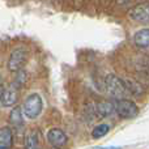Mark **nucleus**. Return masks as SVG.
<instances>
[{
  "mask_svg": "<svg viewBox=\"0 0 149 149\" xmlns=\"http://www.w3.org/2000/svg\"><path fill=\"white\" fill-rule=\"evenodd\" d=\"M134 43L139 49L149 47V28H143L134 34Z\"/></svg>",
  "mask_w": 149,
  "mask_h": 149,
  "instance_id": "obj_9",
  "label": "nucleus"
},
{
  "mask_svg": "<svg viewBox=\"0 0 149 149\" xmlns=\"http://www.w3.org/2000/svg\"><path fill=\"white\" fill-rule=\"evenodd\" d=\"M18 92H20V86L16 82H10L9 86L4 88V93H3V98H1V106L10 107V106L15 105L18 100Z\"/></svg>",
  "mask_w": 149,
  "mask_h": 149,
  "instance_id": "obj_6",
  "label": "nucleus"
},
{
  "mask_svg": "<svg viewBox=\"0 0 149 149\" xmlns=\"http://www.w3.org/2000/svg\"><path fill=\"white\" fill-rule=\"evenodd\" d=\"M47 140L55 148H63L68 143V137L65 132L60 128H51L47 132Z\"/></svg>",
  "mask_w": 149,
  "mask_h": 149,
  "instance_id": "obj_7",
  "label": "nucleus"
},
{
  "mask_svg": "<svg viewBox=\"0 0 149 149\" xmlns=\"http://www.w3.org/2000/svg\"><path fill=\"white\" fill-rule=\"evenodd\" d=\"M9 123L15 127H20L24 124V114H22V109L20 106L12 109V111L9 114Z\"/></svg>",
  "mask_w": 149,
  "mask_h": 149,
  "instance_id": "obj_11",
  "label": "nucleus"
},
{
  "mask_svg": "<svg viewBox=\"0 0 149 149\" xmlns=\"http://www.w3.org/2000/svg\"><path fill=\"white\" fill-rule=\"evenodd\" d=\"M25 149H39V134L37 130H30L24 140Z\"/></svg>",
  "mask_w": 149,
  "mask_h": 149,
  "instance_id": "obj_10",
  "label": "nucleus"
},
{
  "mask_svg": "<svg viewBox=\"0 0 149 149\" xmlns=\"http://www.w3.org/2000/svg\"><path fill=\"white\" fill-rule=\"evenodd\" d=\"M110 131V126L106 123H101V124H97V126L93 128L92 131V137L93 139H101V137L106 136Z\"/></svg>",
  "mask_w": 149,
  "mask_h": 149,
  "instance_id": "obj_14",
  "label": "nucleus"
},
{
  "mask_svg": "<svg viewBox=\"0 0 149 149\" xmlns=\"http://www.w3.org/2000/svg\"><path fill=\"white\" fill-rule=\"evenodd\" d=\"M127 88V92L130 94H134V95H141L144 93V88H143L141 84L136 81V80H126L124 81Z\"/></svg>",
  "mask_w": 149,
  "mask_h": 149,
  "instance_id": "obj_13",
  "label": "nucleus"
},
{
  "mask_svg": "<svg viewBox=\"0 0 149 149\" xmlns=\"http://www.w3.org/2000/svg\"><path fill=\"white\" fill-rule=\"evenodd\" d=\"M130 20L135 21V22H149V1L140 3V4L132 7L127 13Z\"/></svg>",
  "mask_w": 149,
  "mask_h": 149,
  "instance_id": "obj_5",
  "label": "nucleus"
},
{
  "mask_svg": "<svg viewBox=\"0 0 149 149\" xmlns=\"http://www.w3.org/2000/svg\"><path fill=\"white\" fill-rule=\"evenodd\" d=\"M115 113V105L114 101H102V102L97 103L94 107V114L100 118H107V116L113 115Z\"/></svg>",
  "mask_w": 149,
  "mask_h": 149,
  "instance_id": "obj_8",
  "label": "nucleus"
},
{
  "mask_svg": "<svg viewBox=\"0 0 149 149\" xmlns=\"http://www.w3.org/2000/svg\"><path fill=\"white\" fill-rule=\"evenodd\" d=\"M3 93H4V85L0 84V106H1V98H3Z\"/></svg>",
  "mask_w": 149,
  "mask_h": 149,
  "instance_id": "obj_16",
  "label": "nucleus"
},
{
  "mask_svg": "<svg viewBox=\"0 0 149 149\" xmlns=\"http://www.w3.org/2000/svg\"><path fill=\"white\" fill-rule=\"evenodd\" d=\"M22 114L28 119H36L43 110V101L38 93H31L25 98L22 103Z\"/></svg>",
  "mask_w": 149,
  "mask_h": 149,
  "instance_id": "obj_1",
  "label": "nucleus"
},
{
  "mask_svg": "<svg viewBox=\"0 0 149 149\" xmlns=\"http://www.w3.org/2000/svg\"><path fill=\"white\" fill-rule=\"evenodd\" d=\"M13 144V134L9 127H1L0 128V145L1 147L10 148Z\"/></svg>",
  "mask_w": 149,
  "mask_h": 149,
  "instance_id": "obj_12",
  "label": "nucleus"
},
{
  "mask_svg": "<svg viewBox=\"0 0 149 149\" xmlns=\"http://www.w3.org/2000/svg\"><path fill=\"white\" fill-rule=\"evenodd\" d=\"M114 105H115V113L123 119H132L139 115V107L131 100H127V98L115 100Z\"/></svg>",
  "mask_w": 149,
  "mask_h": 149,
  "instance_id": "obj_4",
  "label": "nucleus"
},
{
  "mask_svg": "<svg viewBox=\"0 0 149 149\" xmlns=\"http://www.w3.org/2000/svg\"><path fill=\"white\" fill-rule=\"evenodd\" d=\"M106 149H119V148H106Z\"/></svg>",
  "mask_w": 149,
  "mask_h": 149,
  "instance_id": "obj_18",
  "label": "nucleus"
},
{
  "mask_svg": "<svg viewBox=\"0 0 149 149\" xmlns=\"http://www.w3.org/2000/svg\"><path fill=\"white\" fill-rule=\"evenodd\" d=\"M105 88L107 90V93L115 100H123L128 92H127L126 84L122 79H119L116 74H107L105 79Z\"/></svg>",
  "mask_w": 149,
  "mask_h": 149,
  "instance_id": "obj_2",
  "label": "nucleus"
},
{
  "mask_svg": "<svg viewBox=\"0 0 149 149\" xmlns=\"http://www.w3.org/2000/svg\"><path fill=\"white\" fill-rule=\"evenodd\" d=\"M0 149H9L8 147H1V145H0Z\"/></svg>",
  "mask_w": 149,
  "mask_h": 149,
  "instance_id": "obj_17",
  "label": "nucleus"
},
{
  "mask_svg": "<svg viewBox=\"0 0 149 149\" xmlns=\"http://www.w3.org/2000/svg\"><path fill=\"white\" fill-rule=\"evenodd\" d=\"M29 52L25 47L20 46L16 47L9 55V59H8L7 67L10 72H20L22 70V67L25 65L26 60H28Z\"/></svg>",
  "mask_w": 149,
  "mask_h": 149,
  "instance_id": "obj_3",
  "label": "nucleus"
},
{
  "mask_svg": "<svg viewBox=\"0 0 149 149\" xmlns=\"http://www.w3.org/2000/svg\"><path fill=\"white\" fill-rule=\"evenodd\" d=\"M134 0H116V4L118 5H126V4H130L132 3Z\"/></svg>",
  "mask_w": 149,
  "mask_h": 149,
  "instance_id": "obj_15",
  "label": "nucleus"
}]
</instances>
